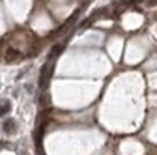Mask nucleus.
Wrapping results in <instances>:
<instances>
[{
  "label": "nucleus",
  "mask_w": 157,
  "mask_h": 155,
  "mask_svg": "<svg viewBox=\"0 0 157 155\" xmlns=\"http://www.w3.org/2000/svg\"><path fill=\"white\" fill-rule=\"evenodd\" d=\"M9 43L13 49H17L19 52H26V51H32L30 54H34L36 51V38L30 34V32H24V30H19V32H13L11 38H9Z\"/></svg>",
  "instance_id": "f257e3e1"
},
{
  "label": "nucleus",
  "mask_w": 157,
  "mask_h": 155,
  "mask_svg": "<svg viewBox=\"0 0 157 155\" xmlns=\"http://www.w3.org/2000/svg\"><path fill=\"white\" fill-rule=\"evenodd\" d=\"M53 71H54L53 60H49V62H47V64L41 67V73H39V88H47V84H49V79H51Z\"/></svg>",
  "instance_id": "f03ea898"
},
{
  "label": "nucleus",
  "mask_w": 157,
  "mask_h": 155,
  "mask_svg": "<svg viewBox=\"0 0 157 155\" xmlns=\"http://www.w3.org/2000/svg\"><path fill=\"white\" fill-rule=\"evenodd\" d=\"M2 131H4L6 135H15V133H17V121H15L13 118L4 120V121H2Z\"/></svg>",
  "instance_id": "7ed1b4c3"
},
{
  "label": "nucleus",
  "mask_w": 157,
  "mask_h": 155,
  "mask_svg": "<svg viewBox=\"0 0 157 155\" xmlns=\"http://www.w3.org/2000/svg\"><path fill=\"white\" fill-rule=\"evenodd\" d=\"M24 54L23 52H19L17 49H13V47H8L6 51H4V58L8 60V62H17V60H21Z\"/></svg>",
  "instance_id": "20e7f679"
},
{
  "label": "nucleus",
  "mask_w": 157,
  "mask_h": 155,
  "mask_svg": "<svg viewBox=\"0 0 157 155\" xmlns=\"http://www.w3.org/2000/svg\"><path fill=\"white\" fill-rule=\"evenodd\" d=\"M62 49H64V43H58V45H54V47L51 49V52H49V60H54L60 52H62Z\"/></svg>",
  "instance_id": "39448f33"
},
{
  "label": "nucleus",
  "mask_w": 157,
  "mask_h": 155,
  "mask_svg": "<svg viewBox=\"0 0 157 155\" xmlns=\"http://www.w3.org/2000/svg\"><path fill=\"white\" fill-rule=\"evenodd\" d=\"M11 110V103L9 101H0V116H4Z\"/></svg>",
  "instance_id": "423d86ee"
},
{
  "label": "nucleus",
  "mask_w": 157,
  "mask_h": 155,
  "mask_svg": "<svg viewBox=\"0 0 157 155\" xmlns=\"http://www.w3.org/2000/svg\"><path fill=\"white\" fill-rule=\"evenodd\" d=\"M146 6L148 8H155L157 6V0H146Z\"/></svg>",
  "instance_id": "0eeeda50"
},
{
  "label": "nucleus",
  "mask_w": 157,
  "mask_h": 155,
  "mask_svg": "<svg viewBox=\"0 0 157 155\" xmlns=\"http://www.w3.org/2000/svg\"><path fill=\"white\" fill-rule=\"evenodd\" d=\"M6 146H8V144H6V142H4V140H0V150H4V148H6Z\"/></svg>",
  "instance_id": "6e6552de"
},
{
  "label": "nucleus",
  "mask_w": 157,
  "mask_h": 155,
  "mask_svg": "<svg viewBox=\"0 0 157 155\" xmlns=\"http://www.w3.org/2000/svg\"><path fill=\"white\" fill-rule=\"evenodd\" d=\"M0 58H2V51H0Z\"/></svg>",
  "instance_id": "1a4fd4ad"
}]
</instances>
